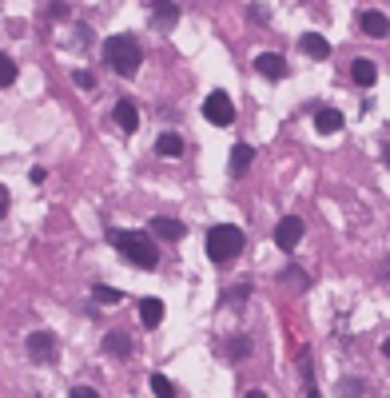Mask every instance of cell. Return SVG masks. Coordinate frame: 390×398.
<instances>
[{
  "mask_svg": "<svg viewBox=\"0 0 390 398\" xmlns=\"http://www.w3.org/2000/svg\"><path fill=\"white\" fill-rule=\"evenodd\" d=\"M72 398H96V390H92V386H76Z\"/></svg>",
  "mask_w": 390,
  "mask_h": 398,
  "instance_id": "26",
  "label": "cell"
},
{
  "mask_svg": "<svg viewBox=\"0 0 390 398\" xmlns=\"http://www.w3.org/2000/svg\"><path fill=\"white\" fill-rule=\"evenodd\" d=\"M152 394H156V398H175V386H171L168 378H159V374H152Z\"/></svg>",
  "mask_w": 390,
  "mask_h": 398,
  "instance_id": "21",
  "label": "cell"
},
{
  "mask_svg": "<svg viewBox=\"0 0 390 398\" xmlns=\"http://www.w3.org/2000/svg\"><path fill=\"white\" fill-rule=\"evenodd\" d=\"M92 295H96V303H104V307H116V303L123 298L116 287H104V283H96V291H92Z\"/></svg>",
  "mask_w": 390,
  "mask_h": 398,
  "instance_id": "19",
  "label": "cell"
},
{
  "mask_svg": "<svg viewBox=\"0 0 390 398\" xmlns=\"http://www.w3.org/2000/svg\"><path fill=\"white\" fill-rule=\"evenodd\" d=\"M203 116H208V124L215 128H231L235 124V104L227 92H211L208 104H203Z\"/></svg>",
  "mask_w": 390,
  "mask_h": 398,
  "instance_id": "4",
  "label": "cell"
},
{
  "mask_svg": "<svg viewBox=\"0 0 390 398\" xmlns=\"http://www.w3.org/2000/svg\"><path fill=\"white\" fill-rule=\"evenodd\" d=\"M299 44H303V52L311 56V60H327V56H330V40H327V36H318V32H307Z\"/></svg>",
  "mask_w": 390,
  "mask_h": 398,
  "instance_id": "9",
  "label": "cell"
},
{
  "mask_svg": "<svg viewBox=\"0 0 390 398\" xmlns=\"http://www.w3.org/2000/svg\"><path fill=\"white\" fill-rule=\"evenodd\" d=\"M104 350L116 355V359H128V355H132V338L123 335V331H112V335L104 338Z\"/></svg>",
  "mask_w": 390,
  "mask_h": 398,
  "instance_id": "15",
  "label": "cell"
},
{
  "mask_svg": "<svg viewBox=\"0 0 390 398\" xmlns=\"http://www.w3.org/2000/svg\"><path fill=\"white\" fill-rule=\"evenodd\" d=\"M299 239H303V219H299V215L279 219V227H275V243H279V251H295L299 247Z\"/></svg>",
  "mask_w": 390,
  "mask_h": 398,
  "instance_id": "5",
  "label": "cell"
},
{
  "mask_svg": "<svg viewBox=\"0 0 390 398\" xmlns=\"http://www.w3.org/2000/svg\"><path fill=\"white\" fill-rule=\"evenodd\" d=\"M116 124H120L123 132H135V128H140V108H135L132 100H120V104H116Z\"/></svg>",
  "mask_w": 390,
  "mask_h": 398,
  "instance_id": "11",
  "label": "cell"
},
{
  "mask_svg": "<svg viewBox=\"0 0 390 398\" xmlns=\"http://www.w3.org/2000/svg\"><path fill=\"white\" fill-rule=\"evenodd\" d=\"M351 80L358 88H370L378 80V68H375V60H354L351 64Z\"/></svg>",
  "mask_w": 390,
  "mask_h": 398,
  "instance_id": "12",
  "label": "cell"
},
{
  "mask_svg": "<svg viewBox=\"0 0 390 398\" xmlns=\"http://www.w3.org/2000/svg\"><path fill=\"white\" fill-rule=\"evenodd\" d=\"M243 298H247V287H235V291H227V303H231V307H243Z\"/></svg>",
  "mask_w": 390,
  "mask_h": 398,
  "instance_id": "25",
  "label": "cell"
},
{
  "mask_svg": "<svg viewBox=\"0 0 390 398\" xmlns=\"http://www.w3.org/2000/svg\"><path fill=\"white\" fill-rule=\"evenodd\" d=\"M104 56H108L112 72H120V76L140 72V64H144V48H140V40H132V36H112L108 44H104Z\"/></svg>",
  "mask_w": 390,
  "mask_h": 398,
  "instance_id": "2",
  "label": "cell"
},
{
  "mask_svg": "<svg viewBox=\"0 0 390 398\" xmlns=\"http://www.w3.org/2000/svg\"><path fill=\"white\" fill-rule=\"evenodd\" d=\"M72 80H76V88H84V92H88V88H96V76H92V72H84V68H76V72H72Z\"/></svg>",
  "mask_w": 390,
  "mask_h": 398,
  "instance_id": "23",
  "label": "cell"
},
{
  "mask_svg": "<svg viewBox=\"0 0 390 398\" xmlns=\"http://www.w3.org/2000/svg\"><path fill=\"white\" fill-rule=\"evenodd\" d=\"M56 347H60V343H56L52 331H32V335H28V355L36 362H52L56 359Z\"/></svg>",
  "mask_w": 390,
  "mask_h": 398,
  "instance_id": "6",
  "label": "cell"
},
{
  "mask_svg": "<svg viewBox=\"0 0 390 398\" xmlns=\"http://www.w3.org/2000/svg\"><path fill=\"white\" fill-rule=\"evenodd\" d=\"M239 251H243V231H239V227L223 224V227H211V231H208V255L215 263L235 259Z\"/></svg>",
  "mask_w": 390,
  "mask_h": 398,
  "instance_id": "3",
  "label": "cell"
},
{
  "mask_svg": "<svg viewBox=\"0 0 390 398\" xmlns=\"http://www.w3.org/2000/svg\"><path fill=\"white\" fill-rule=\"evenodd\" d=\"M255 72L267 76V80H283L287 76V60L279 52H263V56H255Z\"/></svg>",
  "mask_w": 390,
  "mask_h": 398,
  "instance_id": "7",
  "label": "cell"
},
{
  "mask_svg": "<svg viewBox=\"0 0 390 398\" xmlns=\"http://www.w3.org/2000/svg\"><path fill=\"white\" fill-rule=\"evenodd\" d=\"M16 84V64L8 60V56H0V88Z\"/></svg>",
  "mask_w": 390,
  "mask_h": 398,
  "instance_id": "22",
  "label": "cell"
},
{
  "mask_svg": "<svg viewBox=\"0 0 390 398\" xmlns=\"http://www.w3.org/2000/svg\"><path fill=\"white\" fill-rule=\"evenodd\" d=\"M112 243L120 247L123 259L135 263V267H144V271H152V267L159 263L156 243H152V235H147V231H112Z\"/></svg>",
  "mask_w": 390,
  "mask_h": 398,
  "instance_id": "1",
  "label": "cell"
},
{
  "mask_svg": "<svg viewBox=\"0 0 390 398\" xmlns=\"http://www.w3.org/2000/svg\"><path fill=\"white\" fill-rule=\"evenodd\" d=\"M382 156H386V163H390V144H386V148H382Z\"/></svg>",
  "mask_w": 390,
  "mask_h": 398,
  "instance_id": "30",
  "label": "cell"
},
{
  "mask_svg": "<svg viewBox=\"0 0 390 398\" xmlns=\"http://www.w3.org/2000/svg\"><path fill=\"white\" fill-rule=\"evenodd\" d=\"M283 283H295V287H307V275H303V271H295V267H291V271H283Z\"/></svg>",
  "mask_w": 390,
  "mask_h": 398,
  "instance_id": "24",
  "label": "cell"
},
{
  "mask_svg": "<svg viewBox=\"0 0 390 398\" xmlns=\"http://www.w3.org/2000/svg\"><path fill=\"white\" fill-rule=\"evenodd\" d=\"M382 275H386V279H390V259H386V267H382Z\"/></svg>",
  "mask_w": 390,
  "mask_h": 398,
  "instance_id": "29",
  "label": "cell"
},
{
  "mask_svg": "<svg viewBox=\"0 0 390 398\" xmlns=\"http://www.w3.org/2000/svg\"><path fill=\"white\" fill-rule=\"evenodd\" d=\"M156 151L159 156H183V139L171 136V132H163V136L156 139Z\"/></svg>",
  "mask_w": 390,
  "mask_h": 398,
  "instance_id": "18",
  "label": "cell"
},
{
  "mask_svg": "<svg viewBox=\"0 0 390 398\" xmlns=\"http://www.w3.org/2000/svg\"><path fill=\"white\" fill-rule=\"evenodd\" d=\"M299 366H303V390L315 398V394H318V386H315V378H311V355H307V350L299 355Z\"/></svg>",
  "mask_w": 390,
  "mask_h": 398,
  "instance_id": "20",
  "label": "cell"
},
{
  "mask_svg": "<svg viewBox=\"0 0 390 398\" xmlns=\"http://www.w3.org/2000/svg\"><path fill=\"white\" fill-rule=\"evenodd\" d=\"M4 215H8V191L0 187V219H4Z\"/></svg>",
  "mask_w": 390,
  "mask_h": 398,
  "instance_id": "27",
  "label": "cell"
},
{
  "mask_svg": "<svg viewBox=\"0 0 390 398\" xmlns=\"http://www.w3.org/2000/svg\"><path fill=\"white\" fill-rule=\"evenodd\" d=\"M358 25H363L366 36H386V32H390V20L382 13H363V20H358Z\"/></svg>",
  "mask_w": 390,
  "mask_h": 398,
  "instance_id": "16",
  "label": "cell"
},
{
  "mask_svg": "<svg viewBox=\"0 0 390 398\" xmlns=\"http://www.w3.org/2000/svg\"><path fill=\"white\" fill-rule=\"evenodd\" d=\"M140 323L144 327L163 323V303H159V298H144V303H140Z\"/></svg>",
  "mask_w": 390,
  "mask_h": 398,
  "instance_id": "14",
  "label": "cell"
},
{
  "mask_svg": "<svg viewBox=\"0 0 390 398\" xmlns=\"http://www.w3.org/2000/svg\"><path fill=\"white\" fill-rule=\"evenodd\" d=\"M315 128L323 132V136H335V132L342 128V112H339V108H318V112H315Z\"/></svg>",
  "mask_w": 390,
  "mask_h": 398,
  "instance_id": "10",
  "label": "cell"
},
{
  "mask_svg": "<svg viewBox=\"0 0 390 398\" xmlns=\"http://www.w3.org/2000/svg\"><path fill=\"white\" fill-rule=\"evenodd\" d=\"M251 160H255V148L251 144H235L231 148V175H243L251 167Z\"/></svg>",
  "mask_w": 390,
  "mask_h": 398,
  "instance_id": "13",
  "label": "cell"
},
{
  "mask_svg": "<svg viewBox=\"0 0 390 398\" xmlns=\"http://www.w3.org/2000/svg\"><path fill=\"white\" fill-rule=\"evenodd\" d=\"M152 16H156V25L171 28L175 20H180V8H175L171 0H156V4H152Z\"/></svg>",
  "mask_w": 390,
  "mask_h": 398,
  "instance_id": "17",
  "label": "cell"
},
{
  "mask_svg": "<svg viewBox=\"0 0 390 398\" xmlns=\"http://www.w3.org/2000/svg\"><path fill=\"white\" fill-rule=\"evenodd\" d=\"M147 231H156V235L168 239V243H180V239L187 235V227H183L180 219H159V215L152 219V227H147Z\"/></svg>",
  "mask_w": 390,
  "mask_h": 398,
  "instance_id": "8",
  "label": "cell"
},
{
  "mask_svg": "<svg viewBox=\"0 0 390 398\" xmlns=\"http://www.w3.org/2000/svg\"><path fill=\"white\" fill-rule=\"evenodd\" d=\"M382 355H386V359H390V338H386V343H382Z\"/></svg>",
  "mask_w": 390,
  "mask_h": 398,
  "instance_id": "28",
  "label": "cell"
}]
</instances>
